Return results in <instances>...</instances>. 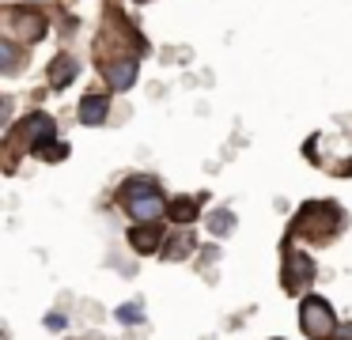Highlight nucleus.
I'll use <instances>...</instances> for the list:
<instances>
[{"label": "nucleus", "instance_id": "obj_8", "mask_svg": "<svg viewBox=\"0 0 352 340\" xmlns=\"http://www.w3.org/2000/svg\"><path fill=\"white\" fill-rule=\"evenodd\" d=\"M107 80L114 91H129L133 83H137V60L125 57V60H114V65H107Z\"/></svg>", "mask_w": 352, "mask_h": 340}, {"label": "nucleus", "instance_id": "obj_2", "mask_svg": "<svg viewBox=\"0 0 352 340\" xmlns=\"http://www.w3.org/2000/svg\"><path fill=\"white\" fill-rule=\"evenodd\" d=\"M299 329H303L311 340H329L337 332L333 306H329L322 295H307L303 306H299Z\"/></svg>", "mask_w": 352, "mask_h": 340}, {"label": "nucleus", "instance_id": "obj_7", "mask_svg": "<svg viewBox=\"0 0 352 340\" xmlns=\"http://www.w3.org/2000/svg\"><path fill=\"white\" fill-rule=\"evenodd\" d=\"M129 246L137 249V253H155V249L163 246L160 223H137V227L129 231Z\"/></svg>", "mask_w": 352, "mask_h": 340}, {"label": "nucleus", "instance_id": "obj_16", "mask_svg": "<svg viewBox=\"0 0 352 340\" xmlns=\"http://www.w3.org/2000/svg\"><path fill=\"white\" fill-rule=\"evenodd\" d=\"M65 325H69V321H65V314H46V329H65Z\"/></svg>", "mask_w": 352, "mask_h": 340}, {"label": "nucleus", "instance_id": "obj_5", "mask_svg": "<svg viewBox=\"0 0 352 340\" xmlns=\"http://www.w3.org/2000/svg\"><path fill=\"white\" fill-rule=\"evenodd\" d=\"M337 219H341V216H337L333 208H326V204H311V208L299 216V227H303L311 238H329L333 227H337Z\"/></svg>", "mask_w": 352, "mask_h": 340}, {"label": "nucleus", "instance_id": "obj_14", "mask_svg": "<svg viewBox=\"0 0 352 340\" xmlns=\"http://www.w3.org/2000/svg\"><path fill=\"white\" fill-rule=\"evenodd\" d=\"M16 45L12 42H0V68H4V72H16Z\"/></svg>", "mask_w": 352, "mask_h": 340}, {"label": "nucleus", "instance_id": "obj_9", "mask_svg": "<svg viewBox=\"0 0 352 340\" xmlns=\"http://www.w3.org/2000/svg\"><path fill=\"white\" fill-rule=\"evenodd\" d=\"M76 72H80V65H76V57H69V53H61V57L50 65V83H54L57 91L61 87H69L72 80H76Z\"/></svg>", "mask_w": 352, "mask_h": 340}, {"label": "nucleus", "instance_id": "obj_3", "mask_svg": "<svg viewBox=\"0 0 352 340\" xmlns=\"http://www.w3.org/2000/svg\"><path fill=\"white\" fill-rule=\"evenodd\" d=\"M284 287H288L292 295H303L307 287L314 284V261L303 253V249L296 246H284Z\"/></svg>", "mask_w": 352, "mask_h": 340}, {"label": "nucleus", "instance_id": "obj_13", "mask_svg": "<svg viewBox=\"0 0 352 340\" xmlns=\"http://www.w3.org/2000/svg\"><path fill=\"white\" fill-rule=\"evenodd\" d=\"M114 317L122 325H140V317H144V310H140V302H125V306L114 310Z\"/></svg>", "mask_w": 352, "mask_h": 340}, {"label": "nucleus", "instance_id": "obj_1", "mask_svg": "<svg viewBox=\"0 0 352 340\" xmlns=\"http://www.w3.org/2000/svg\"><path fill=\"white\" fill-rule=\"evenodd\" d=\"M122 201L133 223H160L163 212H170V204L160 196L155 181H125L122 185Z\"/></svg>", "mask_w": 352, "mask_h": 340}, {"label": "nucleus", "instance_id": "obj_4", "mask_svg": "<svg viewBox=\"0 0 352 340\" xmlns=\"http://www.w3.org/2000/svg\"><path fill=\"white\" fill-rule=\"evenodd\" d=\"M54 133H57L54 117H46V113H31V117L12 133V140L23 144V148H31V151H38L42 144H54Z\"/></svg>", "mask_w": 352, "mask_h": 340}, {"label": "nucleus", "instance_id": "obj_15", "mask_svg": "<svg viewBox=\"0 0 352 340\" xmlns=\"http://www.w3.org/2000/svg\"><path fill=\"white\" fill-rule=\"evenodd\" d=\"M231 227H235V216H231L228 208H220V212L212 216V231H216V234H228Z\"/></svg>", "mask_w": 352, "mask_h": 340}, {"label": "nucleus", "instance_id": "obj_11", "mask_svg": "<svg viewBox=\"0 0 352 340\" xmlns=\"http://www.w3.org/2000/svg\"><path fill=\"white\" fill-rule=\"evenodd\" d=\"M170 216H175L178 223H193V219H197V204H193L190 196H178V201H170Z\"/></svg>", "mask_w": 352, "mask_h": 340}, {"label": "nucleus", "instance_id": "obj_10", "mask_svg": "<svg viewBox=\"0 0 352 340\" xmlns=\"http://www.w3.org/2000/svg\"><path fill=\"white\" fill-rule=\"evenodd\" d=\"M107 110H110V102L102 95H87L84 102H80V121H84V125H102V121H107Z\"/></svg>", "mask_w": 352, "mask_h": 340}, {"label": "nucleus", "instance_id": "obj_12", "mask_svg": "<svg viewBox=\"0 0 352 340\" xmlns=\"http://www.w3.org/2000/svg\"><path fill=\"white\" fill-rule=\"evenodd\" d=\"M163 253L170 257V261H175V257H186V253H193V234H175V242H170L167 249H163Z\"/></svg>", "mask_w": 352, "mask_h": 340}, {"label": "nucleus", "instance_id": "obj_6", "mask_svg": "<svg viewBox=\"0 0 352 340\" xmlns=\"http://www.w3.org/2000/svg\"><path fill=\"white\" fill-rule=\"evenodd\" d=\"M8 30H16L19 42H38L46 34V19L34 12H23V8H12L8 12Z\"/></svg>", "mask_w": 352, "mask_h": 340}]
</instances>
